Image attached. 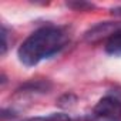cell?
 Returning <instances> with one entry per match:
<instances>
[{"mask_svg":"<svg viewBox=\"0 0 121 121\" xmlns=\"http://www.w3.org/2000/svg\"><path fill=\"white\" fill-rule=\"evenodd\" d=\"M70 37L69 33L53 24L34 30L17 48V57L26 67H34L43 60L51 58L61 51Z\"/></svg>","mask_w":121,"mask_h":121,"instance_id":"1","label":"cell"},{"mask_svg":"<svg viewBox=\"0 0 121 121\" xmlns=\"http://www.w3.org/2000/svg\"><path fill=\"white\" fill-rule=\"evenodd\" d=\"M50 84L47 81H31V83H26L24 86H22L20 88H17V93H30V94H36V93H47L50 90Z\"/></svg>","mask_w":121,"mask_h":121,"instance_id":"5","label":"cell"},{"mask_svg":"<svg viewBox=\"0 0 121 121\" xmlns=\"http://www.w3.org/2000/svg\"><path fill=\"white\" fill-rule=\"evenodd\" d=\"M24 121H71V118L64 114V112H54L50 115H43V117H34V118H29Z\"/></svg>","mask_w":121,"mask_h":121,"instance_id":"6","label":"cell"},{"mask_svg":"<svg viewBox=\"0 0 121 121\" xmlns=\"http://www.w3.org/2000/svg\"><path fill=\"white\" fill-rule=\"evenodd\" d=\"M76 103H77V97H76L73 93H67V94H64V95L60 97V100H58L57 104H58L60 107H63V108H70V107H73Z\"/></svg>","mask_w":121,"mask_h":121,"instance_id":"7","label":"cell"},{"mask_svg":"<svg viewBox=\"0 0 121 121\" xmlns=\"http://www.w3.org/2000/svg\"><path fill=\"white\" fill-rule=\"evenodd\" d=\"M121 30V22H100L94 26H91L84 33V41L94 44L104 39H110L112 34Z\"/></svg>","mask_w":121,"mask_h":121,"instance_id":"3","label":"cell"},{"mask_svg":"<svg viewBox=\"0 0 121 121\" xmlns=\"http://www.w3.org/2000/svg\"><path fill=\"white\" fill-rule=\"evenodd\" d=\"M90 121H121V94L111 91L98 100Z\"/></svg>","mask_w":121,"mask_h":121,"instance_id":"2","label":"cell"},{"mask_svg":"<svg viewBox=\"0 0 121 121\" xmlns=\"http://www.w3.org/2000/svg\"><path fill=\"white\" fill-rule=\"evenodd\" d=\"M7 47H9V40H7V29L3 24L2 26V56H4L7 53Z\"/></svg>","mask_w":121,"mask_h":121,"instance_id":"8","label":"cell"},{"mask_svg":"<svg viewBox=\"0 0 121 121\" xmlns=\"http://www.w3.org/2000/svg\"><path fill=\"white\" fill-rule=\"evenodd\" d=\"M111 13H112L114 16H121V6H117V7H114V9L111 10Z\"/></svg>","mask_w":121,"mask_h":121,"instance_id":"10","label":"cell"},{"mask_svg":"<svg viewBox=\"0 0 121 121\" xmlns=\"http://www.w3.org/2000/svg\"><path fill=\"white\" fill-rule=\"evenodd\" d=\"M105 53L114 57H121V30L105 41Z\"/></svg>","mask_w":121,"mask_h":121,"instance_id":"4","label":"cell"},{"mask_svg":"<svg viewBox=\"0 0 121 121\" xmlns=\"http://www.w3.org/2000/svg\"><path fill=\"white\" fill-rule=\"evenodd\" d=\"M67 6L69 7H73V9H76V10H84V9H93L94 6L91 4V3H84V2H77V3H67Z\"/></svg>","mask_w":121,"mask_h":121,"instance_id":"9","label":"cell"}]
</instances>
